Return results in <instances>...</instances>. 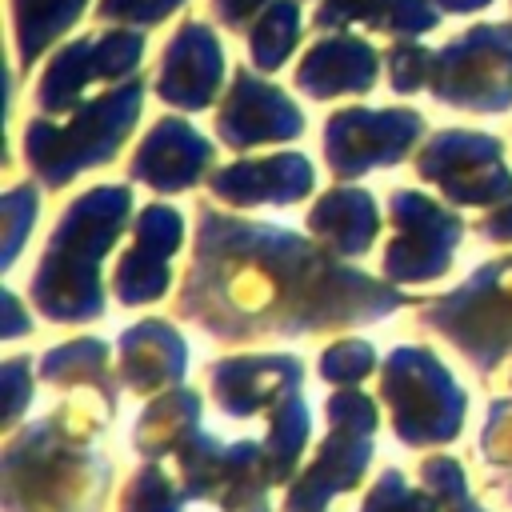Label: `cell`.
I'll return each mask as SVG.
<instances>
[{"label": "cell", "instance_id": "obj_37", "mask_svg": "<svg viewBox=\"0 0 512 512\" xmlns=\"http://www.w3.org/2000/svg\"><path fill=\"white\" fill-rule=\"evenodd\" d=\"M256 4H260V0H216V12H220L228 24H236V20H240L248 8H256Z\"/></svg>", "mask_w": 512, "mask_h": 512}, {"label": "cell", "instance_id": "obj_11", "mask_svg": "<svg viewBox=\"0 0 512 512\" xmlns=\"http://www.w3.org/2000/svg\"><path fill=\"white\" fill-rule=\"evenodd\" d=\"M424 176L444 184L448 196L464 204H488L512 192V176L500 168V144L492 136L444 132L424 152Z\"/></svg>", "mask_w": 512, "mask_h": 512}, {"label": "cell", "instance_id": "obj_12", "mask_svg": "<svg viewBox=\"0 0 512 512\" xmlns=\"http://www.w3.org/2000/svg\"><path fill=\"white\" fill-rule=\"evenodd\" d=\"M416 112H340L328 124V160L336 172H364L372 164H396L404 148L420 136Z\"/></svg>", "mask_w": 512, "mask_h": 512}, {"label": "cell", "instance_id": "obj_7", "mask_svg": "<svg viewBox=\"0 0 512 512\" xmlns=\"http://www.w3.org/2000/svg\"><path fill=\"white\" fill-rule=\"evenodd\" d=\"M424 320L440 328L480 372L512 356V260L476 272L460 292L436 300Z\"/></svg>", "mask_w": 512, "mask_h": 512}, {"label": "cell", "instance_id": "obj_32", "mask_svg": "<svg viewBox=\"0 0 512 512\" xmlns=\"http://www.w3.org/2000/svg\"><path fill=\"white\" fill-rule=\"evenodd\" d=\"M4 424L12 428L20 416H24V408H28V400H32V364L28 360H8L4 364Z\"/></svg>", "mask_w": 512, "mask_h": 512}, {"label": "cell", "instance_id": "obj_38", "mask_svg": "<svg viewBox=\"0 0 512 512\" xmlns=\"http://www.w3.org/2000/svg\"><path fill=\"white\" fill-rule=\"evenodd\" d=\"M484 232H488V236H496V240H512V208H508V212H500V216H492V220L484 224Z\"/></svg>", "mask_w": 512, "mask_h": 512}, {"label": "cell", "instance_id": "obj_30", "mask_svg": "<svg viewBox=\"0 0 512 512\" xmlns=\"http://www.w3.org/2000/svg\"><path fill=\"white\" fill-rule=\"evenodd\" d=\"M292 44H296V0H280L252 28V56L260 68H280Z\"/></svg>", "mask_w": 512, "mask_h": 512}, {"label": "cell", "instance_id": "obj_26", "mask_svg": "<svg viewBox=\"0 0 512 512\" xmlns=\"http://www.w3.org/2000/svg\"><path fill=\"white\" fill-rule=\"evenodd\" d=\"M184 504L188 500L180 492V480H172L160 460H144L120 488L116 512H184Z\"/></svg>", "mask_w": 512, "mask_h": 512}, {"label": "cell", "instance_id": "obj_33", "mask_svg": "<svg viewBox=\"0 0 512 512\" xmlns=\"http://www.w3.org/2000/svg\"><path fill=\"white\" fill-rule=\"evenodd\" d=\"M396 36H412V32H428L436 24V12L424 0H392V8L380 16Z\"/></svg>", "mask_w": 512, "mask_h": 512}, {"label": "cell", "instance_id": "obj_36", "mask_svg": "<svg viewBox=\"0 0 512 512\" xmlns=\"http://www.w3.org/2000/svg\"><path fill=\"white\" fill-rule=\"evenodd\" d=\"M380 4H392V0H328V4L316 12V24L336 28V24H344V20H364V16H372Z\"/></svg>", "mask_w": 512, "mask_h": 512}, {"label": "cell", "instance_id": "obj_24", "mask_svg": "<svg viewBox=\"0 0 512 512\" xmlns=\"http://www.w3.org/2000/svg\"><path fill=\"white\" fill-rule=\"evenodd\" d=\"M308 224L336 252H364L368 240H372V232H376V208H372V200L364 192L340 188V192L324 196L312 208V220Z\"/></svg>", "mask_w": 512, "mask_h": 512}, {"label": "cell", "instance_id": "obj_16", "mask_svg": "<svg viewBox=\"0 0 512 512\" xmlns=\"http://www.w3.org/2000/svg\"><path fill=\"white\" fill-rule=\"evenodd\" d=\"M296 132H300V112L276 88H264L248 72H240L236 92L220 112V136L240 148L252 140H284Z\"/></svg>", "mask_w": 512, "mask_h": 512}, {"label": "cell", "instance_id": "obj_21", "mask_svg": "<svg viewBox=\"0 0 512 512\" xmlns=\"http://www.w3.org/2000/svg\"><path fill=\"white\" fill-rule=\"evenodd\" d=\"M372 76H376V56L364 40H328L308 52L300 68V88H308L312 96H332L348 88L360 92L372 84Z\"/></svg>", "mask_w": 512, "mask_h": 512}, {"label": "cell", "instance_id": "obj_34", "mask_svg": "<svg viewBox=\"0 0 512 512\" xmlns=\"http://www.w3.org/2000/svg\"><path fill=\"white\" fill-rule=\"evenodd\" d=\"M180 0H104L100 16L104 20H160L176 8Z\"/></svg>", "mask_w": 512, "mask_h": 512}, {"label": "cell", "instance_id": "obj_9", "mask_svg": "<svg viewBox=\"0 0 512 512\" xmlns=\"http://www.w3.org/2000/svg\"><path fill=\"white\" fill-rule=\"evenodd\" d=\"M436 100L460 108L512 104V28H472L432 64Z\"/></svg>", "mask_w": 512, "mask_h": 512}, {"label": "cell", "instance_id": "obj_23", "mask_svg": "<svg viewBox=\"0 0 512 512\" xmlns=\"http://www.w3.org/2000/svg\"><path fill=\"white\" fill-rule=\"evenodd\" d=\"M308 436H312V416H308V404L300 400V392L284 396L272 412H268V436L260 440L264 448V464H268V476L276 488H288L296 476H300V460H304V448H308Z\"/></svg>", "mask_w": 512, "mask_h": 512}, {"label": "cell", "instance_id": "obj_31", "mask_svg": "<svg viewBox=\"0 0 512 512\" xmlns=\"http://www.w3.org/2000/svg\"><path fill=\"white\" fill-rule=\"evenodd\" d=\"M376 368V352L364 340H340L320 356V376L340 388H356Z\"/></svg>", "mask_w": 512, "mask_h": 512}, {"label": "cell", "instance_id": "obj_6", "mask_svg": "<svg viewBox=\"0 0 512 512\" xmlns=\"http://www.w3.org/2000/svg\"><path fill=\"white\" fill-rule=\"evenodd\" d=\"M176 480L192 504H216L220 512H272L276 484L256 440L220 444L200 428L176 452Z\"/></svg>", "mask_w": 512, "mask_h": 512}, {"label": "cell", "instance_id": "obj_19", "mask_svg": "<svg viewBox=\"0 0 512 512\" xmlns=\"http://www.w3.org/2000/svg\"><path fill=\"white\" fill-rule=\"evenodd\" d=\"M204 160H208V144H204L188 124L164 120V124H156V132L144 140V148H140L132 172L144 176V180L156 184V188H184V184H192V180L200 176Z\"/></svg>", "mask_w": 512, "mask_h": 512}, {"label": "cell", "instance_id": "obj_8", "mask_svg": "<svg viewBox=\"0 0 512 512\" xmlns=\"http://www.w3.org/2000/svg\"><path fill=\"white\" fill-rule=\"evenodd\" d=\"M136 108H140V84H128V88H116L112 96H104L100 104H88L68 132H56L48 124H32L28 128V156L44 172L48 184H64L72 172L100 164L120 144Z\"/></svg>", "mask_w": 512, "mask_h": 512}, {"label": "cell", "instance_id": "obj_2", "mask_svg": "<svg viewBox=\"0 0 512 512\" xmlns=\"http://www.w3.org/2000/svg\"><path fill=\"white\" fill-rule=\"evenodd\" d=\"M108 420L112 412L72 400L12 432L0 452L4 512H104L112 460L96 436Z\"/></svg>", "mask_w": 512, "mask_h": 512}, {"label": "cell", "instance_id": "obj_17", "mask_svg": "<svg viewBox=\"0 0 512 512\" xmlns=\"http://www.w3.org/2000/svg\"><path fill=\"white\" fill-rule=\"evenodd\" d=\"M220 80V52L208 28L188 24L180 40L168 48V64L160 72V92L172 104L184 108H204L212 100V88Z\"/></svg>", "mask_w": 512, "mask_h": 512}, {"label": "cell", "instance_id": "obj_18", "mask_svg": "<svg viewBox=\"0 0 512 512\" xmlns=\"http://www.w3.org/2000/svg\"><path fill=\"white\" fill-rule=\"evenodd\" d=\"M196 432H200V396L192 388H168L136 416L132 448L140 460H164L176 456Z\"/></svg>", "mask_w": 512, "mask_h": 512}, {"label": "cell", "instance_id": "obj_25", "mask_svg": "<svg viewBox=\"0 0 512 512\" xmlns=\"http://www.w3.org/2000/svg\"><path fill=\"white\" fill-rule=\"evenodd\" d=\"M480 460L488 472V488L512 508V392L492 400L484 432H480Z\"/></svg>", "mask_w": 512, "mask_h": 512}, {"label": "cell", "instance_id": "obj_4", "mask_svg": "<svg viewBox=\"0 0 512 512\" xmlns=\"http://www.w3.org/2000/svg\"><path fill=\"white\" fill-rule=\"evenodd\" d=\"M328 432L312 460L300 468V476L284 488L280 512H324L336 496H348L368 476L372 452H376V400H368L360 388H340L324 400Z\"/></svg>", "mask_w": 512, "mask_h": 512}, {"label": "cell", "instance_id": "obj_27", "mask_svg": "<svg viewBox=\"0 0 512 512\" xmlns=\"http://www.w3.org/2000/svg\"><path fill=\"white\" fill-rule=\"evenodd\" d=\"M84 0H16V20H20V52L32 60L72 16L80 12Z\"/></svg>", "mask_w": 512, "mask_h": 512}, {"label": "cell", "instance_id": "obj_14", "mask_svg": "<svg viewBox=\"0 0 512 512\" xmlns=\"http://www.w3.org/2000/svg\"><path fill=\"white\" fill-rule=\"evenodd\" d=\"M180 244V216L172 208H160L152 204L144 216H140V228H136V248L124 256L120 272H116V296L124 304H144V300H156L164 288H168V272H164V260L168 252Z\"/></svg>", "mask_w": 512, "mask_h": 512}, {"label": "cell", "instance_id": "obj_28", "mask_svg": "<svg viewBox=\"0 0 512 512\" xmlns=\"http://www.w3.org/2000/svg\"><path fill=\"white\" fill-rule=\"evenodd\" d=\"M360 512H440V500L424 484H412L400 468H384L360 500Z\"/></svg>", "mask_w": 512, "mask_h": 512}, {"label": "cell", "instance_id": "obj_39", "mask_svg": "<svg viewBox=\"0 0 512 512\" xmlns=\"http://www.w3.org/2000/svg\"><path fill=\"white\" fill-rule=\"evenodd\" d=\"M4 308H8V324H4V336H20L28 324H24L20 308H16V296H4Z\"/></svg>", "mask_w": 512, "mask_h": 512}, {"label": "cell", "instance_id": "obj_1", "mask_svg": "<svg viewBox=\"0 0 512 512\" xmlns=\"http://www.w3.org/2000/svg\"><path fill=\"white\" fill-rule=\"evenodd\" d=\"M204 232H212L220 240V252L232 256V272H188V292L180 308L220 340L344 328L388 316L400 304L392 288H380L360 272H340L324 264L296 236L272 228H244L248 248H256L252 272V264L216 228Z\"/></svg>", "mask_w": 512, "mask_h": 512}, {"label": "cell", "instance_id": "obj_5", "mask_svg": "<svg viewBox=\"0 0 512 512\" xmlns=\"http://www.w3.org/2000/svg\"><path fill=\"white\" fill-rule=\"evenodd\" d=\"M380 396L400 444L440 448L464 428V392L428 348H396L380 372Z\"/></svg>", "mask_w": 512, "mask_h": 512}, {"label": "cell", "instance_id": "obj_40", "mask_svg": "<svg viewBox=\"0 0 512 512\" xmlns=\"http://www.w3.org/2000/svg\"><path fill=\"white\" fill-rule=\"evenodd\" d=\"M448 12H472V8H484L488 0H440Z\"/></svg>", "mask_w": 512, "mask_h": 512}, {"label": "cell", "instance_id": "obj_3", "mask_svg": "<svg viewBox=\"0 0 512 512\" xmlns=\"http://www.w3.org/2000/svg\"><path fill=\"white\" fill-rule=\"evenodd\" d=\"M128 212L124 188H96L84 200L72 204V212L60 220V232L52 236V248L44 256V268L36 276V308L48 320H92L100 316V252L116 240L120 220Z\"/></svg>", "mask_w": 512, "mask_h": 512}, {"label": "cell", "instance_id": "obj_35", "mask_svg": "<svg viewBox=\"0 0 512 512\" xmlns=\"http://www.w3.org/2000/svg\"><path fill=\"white\" fill-rule=\"evenodd\" d=\"M388 72H392V84H396L400 92H408V88H416V84L424 80V72H428V52H420V48H392Z\"/></svg>", "mask_w": 512, "mask_h": 512}, {"label": "cell", "instance_id": "obj_10", "mask_svg": "<svg viewBox=\"0 0 512 512\" xmlns=\"http://www.w3.org/2000/svg\"><path fill=\"white\" fill-rule=\"evenodd\" d=\"M400 236L388 248V276L392 280H432L448 268V252L460 240V220L444 208H436L432 200L416 196V192H400L392 200Z\"/></svg>", "mask_w": 512, "mask_h": 512}, {"label": "cell", "instance_id": "obj_22", "mask_svg": "<svg viewBox=\"0 0 512 512\" xmlns=\"http://www.w3.org/2000/svg\"><path fill=\"white\" fill-rule=\"evenodd\" d=\"M40 376L56 388H84L100 408L116 412V384L108 376V348L100 340H72L40 360Z\"/></svg>", "mask_w": 512, "mask_h": 512}, {"label": "cell", "instance_id": "obj_15", "mask_svg": "<svg viewBox=\"0 0 512 512\" xmlns=\"http://www.w3.org/2000/svg\"><path fill=\"white\" fill-rule=\"evenodd\" d=\"M184 364H188L184 340L160 320H144L120 336V376L136 396H152L180 384Z\"/></svg>", "mask_w": 512, "mask_h": 512}, {"label": "cell", "instance_id": "obj_20", "mask_svg": "<svg viewBox=\"0 0 512 512\" xmlns=\"http://www.w3.org/2000/svg\"><path fill=\"white\" fill-rule=\"evenodd\" d=\"M312 184V172L304 164V156H268V160H248V164H236L228 172H220L212 180V188L224 196V200H236V204H256V200H300Z\"/></svg>", "mask_w": 512, "mask_h": 512}, {"label": "cell", "instance_id": "obj_29", "mask_svg": "<svg viewBox=\"0 0 512 512\" xmlns=\"http://www.w3.org/2000/svg\"><path fill=\"white\" fill-rule=\"evenodd\" d=\"M420 484L440 500V512H488L472 496L468 476H464L460 460H452V456H428L420 464Z\"/></svg>", "mask_w": 512, "mask_h": 512}, {"label": "cell", "instance_id": "obj_13", "mask_svg": "<svg viewBox=\"0 0 512 512\" xmlns=\"http://www.w3.org/2000/svg\"><path fill=\"white\" fill-rule=\"evenodd\" d=\"M300 376L304 364L296 356H228L212 364V396L224 416L248 420L300 392Z\"/></svg>", "mask_w": 512, "mask_h": 512}]
</instances>
